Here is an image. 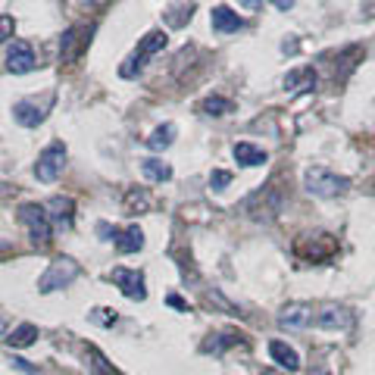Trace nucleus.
Masks as SVG:
<instances>
[{"label": "nucleus", "mask_w": 375, "mask_h": 375, "mask_svg": "<svg viewBox=\"0 0 375 375\" xmlns=\"http://www.w3.org/2000/svg\"><path fill=\"white\" fill-rule=\"evenodd\" d=\"M13 32H16L13 16H0V44L10 41V38H13Z\"/></svg>", "instance_id": "nucleus-27"}, {"label": "nucleus", "mask_w": 375, "mask_h": 375, "mask_svg": "<svg viewBox=\"0 0 375 375\" xmlns=\"http://www.w3.org/2000/svg\"><path fill=\"white\" fill-rule=\"evenodd\" d=\"M191 13H194V3H175V7H169L166 19H169V25H184L191 19Z\"/></svg>", "instance_id": "nucleus-24"}, {"label": "nucleus", "mask_w": 375, "mask_h": 375, "mask_svg": "<svg viewBox=\"0 0 375 375\" xmlns=\"http://www.w3.org/2000/svg\"><path fill=\"white\" fill-rule=\"evenodd\" d=\"M210 22H213V32H219V34H235V32H241V28H244V19H241V16L235 13L232 7H225V3L213 7Z\"/></svg>", "instance_id": "nucleus-12"}, {"label": "nucleus", "mask_w": 375, "mask_h": 375, "mask_svg": "<svg viewBox=\"0 0 375 375\" xmlns=\"http://www.w3.org/2000/svg\"><path fill=\"white\" fill-rule=\"evenodd\" d=\"M13 366H16V369H22V372H28V375H34V369L28 366L25 360H13Z\"/></svg>", "instance_id": "nucleus-30"}, {"label": "nucleus", "mask_w": 375, "mask_h": 375, "mask_svg": "<svg viewBox=\"0 0 375 375\" xmlns=\"http://www.w3.org/2000/svg\"><path fill=\"white\" fill-rule=\"evenodd\" d=\"M200 109H204L206 116H225V113H232V100H228V97L213 94V97H206V100L200 103Z\"/></svg>", "instance_id": "nucleus-23"}, {"label": "nucleus", "mask_w": 375, "mask_h": 375, "mask_svg": "<svg viewBox=\"0 0 375 375\" xmlns=\"http://www.w3.org/2000/svg\"><path fill=\"white\" fill-rule=\"evenodd\" d=\"M285 88L313 91V88H316V72H313V69H294V72L285 78Z\"/></svg>", "instance_id": "nucleus-21"}, {"label": "nucleus", "mask_w": 375, "mask_h": 375, "mask_svg": "<svg viewBox=\"0 0 375 375\" xmlns=\"http://www.w3.org/2000/svg\"><path fill=\"white\" fill-rule=\"evenodd\" d=\"M269 356H272L281 369H288V372H297V369H300V354L294 347H288L285 341H272V344H269Z\"/></svg>", "instance_id": "nucleus-16"}, {"label": "nucleus", "mask_w": 375, "mask_h": 375, "mask_svg": "<svg viewBox=\"0 0 375 375\" xmlns=\"http://www.w3.org/2000/svg\"><path fill=\"white\" fill-rule=\"evenodd\" d=\"M91 319H94L97 325H113V322H116V310H94Z\"/></svg>", "instance_id": "nucleus-28"}, {"label": "nucleus", "mask_w": 375, "mask_h": 375, "mask_svg": "<svg viewBox=\"0 0 375 375\" xmlns=\"http://www.w3.org/2000/svg\"><path fill=\"white\" fill-rule=\"evenodd\" d=\"M279 210H281L279 188H263L259 194H253V197L247 200V213H250L257 222H263V219H272Z\"/></svg>", "instance_id": "nucleus-8"}, {"label": "nucleus", "mask_w": 375, "mask_h": 375, "mask_svg": "<svg viewBox=\"0 0 375 375\" xmlns=\"http://www.w3.org/2000/svg\"><path fill=\"white\" fill-rule=\"evenodd\" d=\"M116 247H119V253H138L144 247V232L138 225H129V228H122L116 235Z\"/></svg>", "instance_id": "nucleus-17"}, {"label": "nucleus", "mask_w": 375, "mask_h": 375, "mask_svg": "<svg viewBox=\"0 0 375 375\" xmlns=\"http://www.w3.org/2000/svg\"><path fill=\"white\" fill-rule=\"evenodd\" d=\"M166 44H169V34L166 32H147L141 38V41H138V47H135V54L129 56V60L122 63V69H119V75H122V78H135L138 72H141L144 66H147V60L150 56H157L160 50L166 47Z\"/></svg>", "instance_id": "nucleus-2"}, {"label": "nucleus", "mask_w": 375, "mask_h": 375, "mask_svg": "<svg viewBox=\"0 0 375 375\" xmlns=\"http://www.w3.org/2000/svg\"><path fill=\"white\" fill-rule=\"evenodd\" d=\"M63 169H66V147L63 144H50V147L41 150V157L34 163V178L50 184L63 175Z\"/></svg>", "instance_id": "nucleus-6"}, {"label": "nucleus", "mask_w": 375, "mask_h": 375, "mask_svg": "<svg viewBox=\"0 0 375 375\" xmlns=\"http://www.w3.org/2000/svg\"><path fill=\"white\" fill-rule=\"evenodd\" d=\"M47 216H50V225H60V228H69L72 225V219H75V200L72 197H50L47 200Z\"/></svg>", "instance_id": "nucleus-13"}, {"label": "nucleus", "mask_w": 375, "mask_h": 375, "mask_svg": "<svg viewBox=\"0 0 375 375\" xmlns=\"http://www.w3.org/2000/svg\"><path fill=\"white\" fill-rule=\"evenodd\" d=\"M109 279L116 281V288L125 294L129 300H144L147 297V288H144V275L138 272V269H113L109 272Z\"/></svg>", "instance_id": "nucleus-9"}, {"label": "nucleus", "mask_w": 375, "mask_h": 375, "mask_svg": "<svg viewBox=\"0 0 375 375\" xmlns=\"http://www.w3.org/2000/svg\"><path fill=\"white\" fill-rule=\"evenodd\" d=\"M303 188L316 197H338L350 188V178L347 175H338V172L325 169V166H310L303 172Z\"/></svg>", "instance_id": "nucleus-1"}, {"label": "nucleus", "mask_w": 375, "mask_h": 375, "mask_svg": "<svg viewBox=\"0 0 375 375\" xmlns=\"http://www.w3.org/2000/svg\"><path fill=\"white\" fill-rule=\"evenodd\" d=\"M7 332V319H3V316H0V334Z\"/></svg>", "instance_id": "nucleus-31"}, {"label": "nucleus", "mask_w": 375, "mask_h": 375, "mask_svg": "<svg viewBox=\"0 0 375 375\" xmlns=\"http://www.w3.org/2000/svg\"><path fill=\"white\" fill-rule=\"evenodd\" d=\"M172 141H175V125L166 122V125H160V129H153V135L147 138V147L150 150H166Z\"/></svg>", "instance_id": "nucleus-22"}, {"label": "nucleus", "mask_w": 375, "mask_h": 375, "mask_svg": "<svg viewBox=\"0 0 375 375\" xmlns=\"http://www.w3.org/2000/svg\"><path fill=\"white\" fill-rule=\"evenodd\" d=\"M19 219L25 222L28 235H32V244L34 247H47L50 244V216L41 204H22L19 206Z\"/></svg>", "instance_id": "nucleus-4"}, {"label": "nucleus", "mask_w": 375, "mask_h": 375, "mask_svg": "<svg viewBox=\"0 0 375 375\" xmlns=\"http://www.w3.org/2000/svg\"><path fill=\"white\" fill-rule=\"evenodd\" d=\"M263 375H279V372H272V369H266V372H263Z\"/></svg>", "instance_id": "nucleus-32"}, {"label": "nucleus", "mask_w": 375, "mask_h": 375, "mask_svg": "<svg viewBox=\"0 0 375 375\" xmlns=\"http://www.w3.org/2000/svg\"><path fill=\"white\" fill-rule=\"evenodd\" d=\"M228 182H232V172H225V169H213V175H210L213 191H222V188H225Z\"/></svg>", "instance_id": "nucleus-26"}, {"label": "nucleus", "mask_w": 375, "mask_h": 375, "mask_svg": "<svg viewBox=\"0 0 375 375\" xmlns=\"http://www.w3.org/2000/svg\"><path fill=\"white\" fill-rule=\"evenodd\" d=\"M34 341H38V325H32V322L16 325L13 332H10V338H7L10 347H32Z\"/></svg>", "instance_id": "nucleus-19"}, {"label": "nucleus", "mask_w": 375, "mask_h": 375, "mask_svg": "<svg viewBox=\"0 0 375 375\" xmlns=\"http://www.w3.org/2000/svg\"><path fill=\"white\" fill-rule=\"evenodd\" d=\"M334 238L332 235H325V232H319V235H307L303 241H297V253L303 259H328L334 253Z\"/></svg>", "instance_id": "nucleus-10"}, {"label": "nucleus", "mask_w": 375, "mask_h": 375, "mask_svg": "<svg viewBox=\"0 0 375 375\" xmlns=\"http://www.w3.org/2000/svg\"><path fill=\"white\" fill-rule=\"evenodd\" d=\"M169 307H175V310H188V303H184L182 297H175V294H172V297H169Z\"/></svg>", "instance_id": "nucleus-29"}, {"label": "nucleus", "mask_w": 375, "mask_h": 375, "mask_svg": "<svg viewBox=\"0 0 375 375\" xmlns=\"http://www.w3.org/2000/svg\"><path fill=\"white\" fill-rule=\"evenodd\" d=\"M141 172H144V178H150V182H160V184L172 178V166L163 163V160H153V157L144 160V163H141Z\"/></svg>", "instance_id": "nucleus-20"}, {"label": "nucleus", "mask_w": 375, "mask_h": 375, "mask_svg": "<svg viewBox=\"0 0 375 375\" xmlns=\"http://www.w3.org/2000/svg\"><path fill=\"white\" fill-rule=\"evenodd\" d=\"M135 206H138V213H144L150 206V197L144 191H129V194H125V210L135 213Z\"/></svg>", "instance_id": "nucleus-25"}, {"label": "nucleus", "mask_w": 375, "mask_h": 375, "mask_svg": "<svg viewBox=\"0 0 375 375\" xmlns=\"http://www.w3.org/2000/svg\"><path fill=\"white\" fill-rule=\"evenodd\" d=\"M78 263L69 257H56L54 263L47 266V272L38 279V291L41 294H50V291H60V288H69L75 279H78Z\"/></svg>", "instance_id": "nucleus-3"}, {"label": "nucleus", "mask_w": 375, "mask_h": 375, "mask_svg": "<svg viewBox=\"0 0 375 375\" xmlns=\"http://www.w3.org/2000/svg\"><path fill=\"white\" fill-rule=\"evenodd\" d=\"M56 94H47L44 100H38V97H25V100H16L13 103V116L19 125H25V129H34V125H41L44 119H47L50 107H54Z\"/></svg>", "instance_id": "nucleus-5"}, {"label": "nucleus", "mask_w": 375, "mask_h": 375, "mask_svg": "<svg viewBox=\"0 0 375 375\" xmlns=\"http://www.w3.org/2000/svg\"><path fill=\"white\" fill-rule=\"evenodd\" d=\"M310 375H332V372H310Z\"/></svg>", "instance_id": "nucleus-33"}, {"label": "nucleus", "mask_w": 375, "mask_h": 375, "mask_svg": "<svg viewBox=\"0 0 375 375\" xmlns=\"http://www.w3.org/2000/svg\"><path fill=\"white\" fill-rule=\"evenodd\" d=\"M322 328H347L350 325V313L344 307H325L319 316H316Z\"/></svg>", "instance_id": "nucleus-18"}, {"label": "nucleus", "mask_w": 375, "mask_h": 375, "mask_svg": "<svg viewBox=\"0 0 375 375\" xmlns=\"http://www.w3.org/2000/svg\"><path fill=\"white\" fill-rule=\"evenodd\" d=\"M7 69L13 75H25L34 69V50L28 41H13L7 50Z\"/></svg>", "instance_id": "nucleus-11"}, {"label": "nucleus", "mask_w": 375, "mask_h": 375, "mask_svg": "<svg viewBox=\"0 0 375 375\" xmlns=\"http://www.w3.org/2000/svg\"><path fill=\"white\" fill-rule=\"evenodd\" d=\"M91 41V28L88 25H72L63 32L60 38V63L63 66H69V63H75L78 56H82V50L88 47Z\"/></svg>", "instance_id": "nucleus-7"}, {"label": "nucleus", "mask_w": 375, "mask_h": 375, "mask_svg": "<svg viewBox=\"0 0 375 375\" xmlns=\"http://www.w3.org/2000/svg\"><path fill=\"white\" fill-rule=\"evenodd\" d=\"M310 319H313V307H310V303H288L279 316V325L281 328H303V325H310Z\"/></svg>", "instance_id": "nucleus-14"}, {"label": "nucleus", "mask_w": 375, "mask_h": 375, "mask_svg": "<svg viewBox=\"0 0 375 375\" xmlns=\"http://www.w3.org/2000/svg\"><path fill=\"white\" fill-rule=\"evenodd\" d=\"M232 157L238 160L241 166H266V163H269V153H266V150L253 147V144H247V141L235 144V147H232Z\"/></svg>", "instance_id": "nucleus-15"}]
</instances>
